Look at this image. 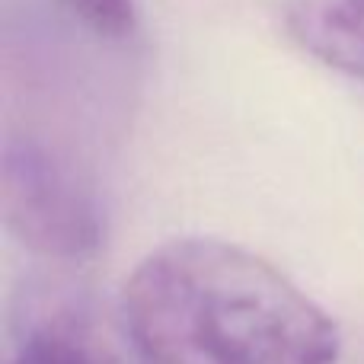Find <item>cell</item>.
<instances>
[{
    "label": "cell",
    "mask_w": 364,
    "mask_h": 364,
    "mask_svg": "<svg viewBox=\"0 0 364 364\" xmlns=\"http://www.w3.org/2000/svg\"><path fill=\"white\" fill-rule=\"evenodd\" d=\"M122 320L151 364H336L342 348L333 316L284 272L218 237L147 252Z\"/></svg>",
    "instance_id": "obj_1"
},
{
    "label": "cell",
    "mask_w": 364,
    "mask_h": 364,
    "mask_svg": "<svg viewBox=\"0 0 364 364\" xmlns=\"http://www.w3.org/2000/svg\"><path fill=\"white\" fill-rule=\"evenodd\" d=\"M4 218L29 250L51 259H83L102 240L93 186L68 154L29 132L4 147Z\"/></svg>",
    "instance_id": "obj_2"
},
{
    "label": "cell",
    "mask_w": 364,
    "mask_h": 364,
    "mask_svg": "<svg viewBox=\"0 0 364 364\" xmlns=\"http://www.w3.org/2000/svg\"><path fill=\"white\" fill-rule=\"evenodd\" d=\"M10 364H151L100 301L51 291L29 304Z\"/></svg>",
    "instance_id": "obj_3"
},
{
    "label": "cell",
    "mask_w": 364,
    "mask_h": 364,
    "mask_svg": "<svg viewBox=\"0 0 364 364\" xmlns=\"http://www.w3.org/2000/svg\"><path fill=\"white\" fill-rule=\"evenodd\" d=\"M278 16L310 58L364 83V0H282Z\"/></svg>",
    "instance_id": "obj_4"
},
{
    "label": "cell",
    "mask_w": 364,
    "mask_h": 364,
    "mask_svg": "<svg viewBox=\"0 0 364 364\" xmlns=\"http://www.w3.org/2000/svg\"><path fill=\"white\" fill-rule=\"evenodd\" d=\"M58 23L100 48H128L138 38V0H45Z\"/></svg>",
    "instance_id": "obj_5"
}]
</instances>
